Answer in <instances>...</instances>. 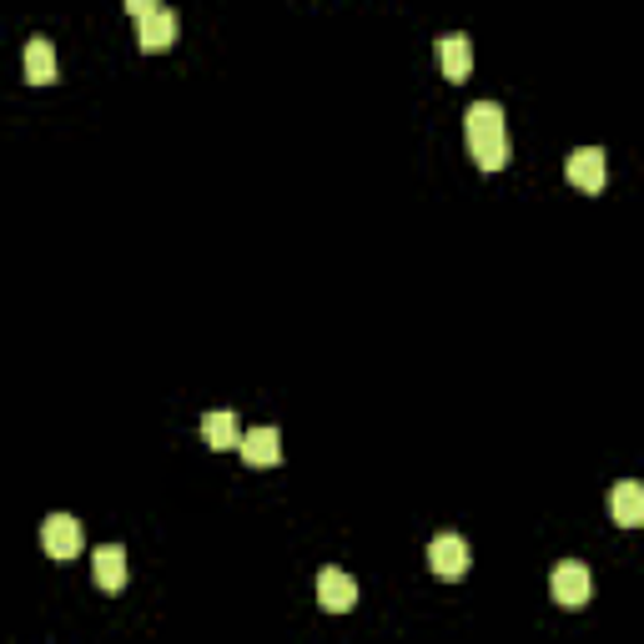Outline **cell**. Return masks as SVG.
I'll use <instances>...</instances> for the list:
<instances>
[{"instance_id":"obj_1","label":"cell","mask_w":644,"mask_h":644,"mask_svg":"<svg viewBox=\"0 0 644 644\" xmlns=\"http://www.w3.org/2000/svg\"><path fill=\"white\" fill-rule=\"evenodd\" d=\"M463 136L469 151L484 171H503L509 167V132H503V106L499 101H474L463 117Z\"/></svg>"},{"instance_id":"obj_2","label":"cell","mask_w":644,"mask_h":644,"mask_svg":"<svg viewBox=\"0 0 644 644\" xmlns=\"http://www.w3.org/2000/svg\"><path fill=\"white\" fill-rule=\"evenodd\" d=\"M126 11L136 15V40H142V51L146 56H157V51H171V40H177V15L167 11V5H157V0H132Z\"/></svg>"},{"instance_id":"obj_3","label":"cell","mask_w":644,"mask_h":644,"mask_svg":"<svg viewBox=\"0 0 644 644\" xmlns=\"http://www.w3.org/2000/svg\"><path fill=\"white\" fill-rule=\"evenodd\" d=\"M549 594H554V605L584 609V605H590V594H594L590 569L579 564V559H564V564H554V574H549Z\"/></svg>"},{"instance_id":"obj_4","label":"cell","mask_w":644,"mask_h":644,"mask_svg":"<svg viewBox=\"0 0 644 644\" xmlns=\"http://www.w3.org/2000/svg\"><path fill=\"white\" fill-rule=\"evenodd\" d=\"M40 549L51 554V559H76L81 554V519H71V513H51V519L40 524Z\"/></svg>"},{"instance_id":"obj_5","label":"cell","mask_w":644,"mask_h":644,"mask_svg":"<svg viewBox=\"0 0 644 644\" xmlns=\"http://www.w3.org/2000/svg\"><path fill=\"white\" fill-rule=\"evenodd\" d=\"M317 605L328 609V615H348L357 605V579L348 569H323L317 574Z\"/></svg>"},{"instance_id":"obj_6","label":"cell","mask_w":644,"mask_h":644,"mask_svg":"<svg viewBox=\"0 0 644 644\" xmlns=\"http://www.w3.org/2000/svg\"><path fill=\"white\" fill-rule=\"evenodd\" d=\"M569 182H574L579 192H605V182H609V157L599 151V146H579L574 157H569Z\"/></svg>"},{"instance_id":"obj_7","label":"cell","mask_w":644,"mask_h":644,"mask_svg":"<svg viewBox=\"0 0 644 644\" xmlns=\"http://www.w3.org/2000/svg\"><path fill=\"white\" fill-rule=\"evenodd\" d=\"M428 569H434L438 579H463L469 574V544H463L459 534H438V539L428 544Z\"/></svg>"},{"instance_id":"obj_8","label":"cell","mask_w":644,"mask_h":644,"mask_svg":"<svg viewBox=\"0 0 644 644\" xmlns=\"http://www.w3.org/2000/svg\"><path fill=\"white\" fill-rule=\"evenodd\" d=\"M434 56H438V71H443L448 81H463L469 71H474V46H469V36H459V31L438 36Z\"/></svg>"},{"instance_id":"obj_9","label":"cell","mask_w":644,"mask_h":644,"mask_svg":"<svg viewBox=\"0 0 644 644\" xmlns=\"http://www.w3.org/2000/svg\"><path fill=\"white\" fill-rule=\"evenodd\" d=\"M92 574L106 594H121L126 590V549H121V544H101V549L92 554Z\"/></svg>"},{"instance_id":"obj_10","label":"cell","mask_w":644,"mask_h":644,"mask_svg":"<svg viewBox=\"0 0 644 644\" xmlns=\"http://www.w3.org/2000/svg\"><path fill=\"white\" fill-rule=\"evenodd\" d=\"M238 448H242V463H252V469L282 463V438H277V428H247Z\"/></svg>"},{"instance_id":"obj_11","label":"cell","mask_w":644,"mask_h":644,"mask_svg":"<svg viewBox=\"0 0 644 644\" xmlns=\"http://www.w3.org/2000/svg\"><path fill=\"white\" fill-rule=\"evenodd\" d=\"M609 509H615V524L619 528H640L644 524V484H634V478H619Z\"/></svg>"},{"instance_id":"obj_12","label":"cell","mask_w":644,"mask_h":644,"mask_svg":"<svg viewBox=\"0 0 644 644\" xmlns=\"http://www.w3.org/2000/svg\"><path fill=\"white\" fill-rule=\"evenodd\" d=\"M202 443H207V448H217V453H227V448H238V443H242L238 418H232L227 408L207 413V418H202Z\"/></svg>"},{"instance_id":"obj_13","label":"cell","mask_w":644,"mask_h":644,"mask_svg":"<svg viewBox=\"0 0 644 644\" xmlns=\"http://www.w3.org/2000/svg\"><path fill=\"white\" fill-rule=\"evenodd\" d=\"M26 81L31 86H51L56 81V46L46 36L26 40Z\"/></svg>"}]
</instances>
